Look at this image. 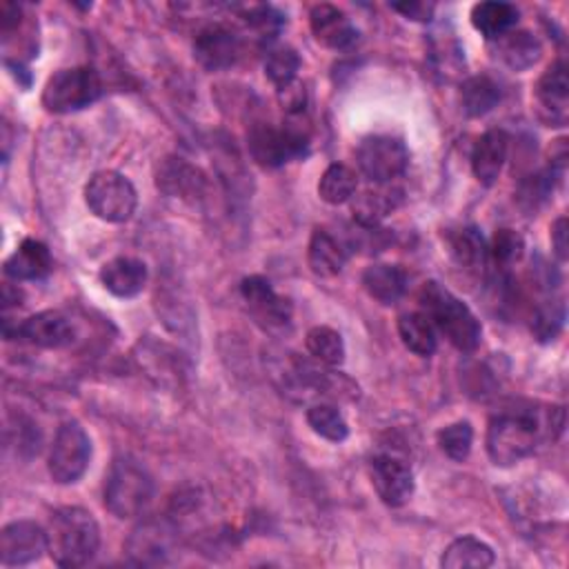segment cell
Masks as SVG:
<instances>
[{"mask_svg": "<svg viewBox=\"0 0 569 569\" xmlns=\"http://www.w3.org/2000/svg\"><path fill=\"white\" fill-rule=\"evenodd\" d=\"M240 296L264 331H282L291 325V300L280 296L264 276H247L240 282Z\"/></svg>", "mask_w": 569, "mask_h": 569, "instance_id": "30bf717a", "label": "cell"}, {"mask_svg": "<svg viewBox=\"0 0 569 569\" xmlns=\"http://www.w3.org/2000/svg\"><path fill=\"white\" fill-rule=\"evenodd\" d=\"M307 422L309 427L329 442H342L349 436V425L345 416L338 411V407L327 402H316L307 409Z\"/></svg>", "mask_w": 569, "mask_h": 569, "instance_id": "d6a6232c", "label": "cell"}, {"mask_svg": "<svg viewBox=\"0 0 569 569\" xmlns=\"http://www.w3.org/2000/svg\"><path fill=\"white\" fill-rule=\"evenodd\" d=\"M49 551V533L33 520H13L0 533V562L4 567L31 565Z\"/></svg>", "mask_w": 569, "mask_h": 569, "instance_id": "8fae6325", "label": "cell"}, {"mask_svg": "<svg viewBox=\"0 0 569 569\" xmlns=\"http://www.w3.org/2000/svg\"><path fill=\"white\" fill-rule=\"evenodd\" d=\"M420 311L429 318L436 331H440L458 351L471 353L482 338L480 320L473 311L440 282L429 280L418 291Z\"/></svg>", "mask_w": 569, "mask_h": 569, "instance_id": "7a4b0ae2", "label": "cell"}, {"mask_svg": "<svg viewBox=\"0 0 569 569\" xmlns=\"http://www.w3.org/2000/svg\"><path fill=\"white\" fill-rule=\"evenodd\" d=\"M102 287L116 298H133L147 284V264L131 256H118L100 267Z\"/></svg>", "mask_w": 569, "mask_h": 569, "instance_id": "d6986e66", "label": "cell"}, {"mask_svg": "<svg viewBox=\"0 0 569 569\" xmlns=\"http://www.w3.org/2000/svg\"><path fill=\"white\" fill-rule=\"evenodd\" d=\"M91 462V440L78 422H64L56 431L49 451V476L58 485L78 482Z\"/></svg>", "mask_w": 569, "mask_h": 569, "instance_id": "ba28073f", "label": "cell"}, {"mask_svg": "<svg viewBox=\"0 0 569 569\" xmlns=\"http://www.w3.org/2000/svg\"><path fill=\"white\" fill-rule=\"evenodd\" d=\"M507 149L509 138L502 129H489L476 140L471 151V169L480 184L491 187L498 180L507 160Z\"/></svg>", "mask_w": 569, "mask_h": 569, "instance_id": "ffe728a7", "label": "cell"}, {"mask_svg": "<svg viewBox=\"0 0 569 569\" xmlns=\"http://www.w3.org/2000/svg\"><path fill=\"white\" fill-rule=\"evenodd\" d=\"M307 262L318 278H333L347 262V249L327 229H313L307 247Z\"/></svg>", "mask_w": 569, "mask_h": 569, "instance_id": "cb8c5ba5", "label": "cell"}, {"mask_svg": "<svg viewBox=\"0 0 569 569\" xmlns=\"http://www.w3.org/2000/svg\"><path fill=\"white\" fill-rule=\"evenodd\" d=\"M84 202L96 218L120 224L136 213L138 193L127 176L113 169H102L84 184Z\"/></svg>", "mask_w": 569, "mask_h": 569, "instance_id": "52a82bcc", "label": "cell"}, {"mask_svg": "<svg viewBox=\"0 0 569 569\" xmlns=\"http://www.w3.org/2000/svg\"><path fill=\"white\" fill-rule=\"evenodd\" d=\"M436 440L442 449L445 456H449L451 460L456 462H462L469 451H471V445H473V429H471V422L469 420H458V422H451L447 427H442L438 433H436Z\"/></svg>", "mask_w": 569, "mask_h": 569, "instance_id": "e575fe53", "label": "cell"}, {"mask_svg": "<svg viewBox=\"0 0 569 569\" xmlns=\"http://www.w3.org/2000/svg\"><path fill=\"white\" fill-rule=\"evenodd\" d=\"M498 42V56L500 60L513 69V71H525L529 67H533L540 60L542 47L538 42V38L531 31H509L505 33Z\"/></svg>", "mask_w": 569, "mask_h": 569, "instance_id": "484cf974", "label": "cell"}, {"mask_svg": "<svg viewBox=\"0 0 569 569\" xmlns=\"http://www.w3.org/2000/svg\"><path fill=\"white\" fill-rule=\"evenodd\" d=\"M358 191L356 171L342 162L329 164L318 180V196L327 204H342Z\"/></svg>", "mask_w": 569, "mask_h": 569, "instance_id": "f546056e", "label": "cell"}, {"mask_svg": "<svg viewBox=\"0 0 569 569\" xmlns=\"http://www.w3.org/2000/svg\"><path fill=\"white\" fill-rule=\"evenodd\" d=\"M500 102V87L489 76H471L460 87V107L465 116L480 118Z\"/></svg>", "mask_w": 569, "mask_h": 569, "instance_id": "f1b7e54d", "label": "cell"}, {"mask_svg": "<svg viewBox=\"0 0 569 569\" xmlns=\"http://www.w3.org/2000/svg\"><path fill=\"white\" fill-rule=\"evenodd\" d=\"M551 187H553V169L533 173L527 180H522V184H520V193H518L520 202L527 209H536L551 193Z\"/></svg>", "mask_w": 569, "mask_h": 569, "instance_id": "74e56055", "label": "cell"}, {"mask_svg": "<svg viewBox=\"0 0 569 569\" xmlns=\"http://www.w3.org/2000/svg\"><path fill=\"white\" fill-rule=\"evenodd\" d=\"M173 529L162 520L140 522L127 540V551L138 565H162L173 553Z\"/></svg>", "mask_w": 569, "mask_h": 569, "instance_id": "9a60e30c", "label": "cell"}, {"mask_svg": "<svg viewBox=\"0 0 569 569\" xmlns=\"http://www.w3.org/2000/svg\"><path fill=\"white\" fill-rule=\"evenodd\" d=\"M487 253L498 267H509L522 258L525 238L516 229H498L487 244Z\"/></svg>", "mask_w": 569, "mask_h": 569, "instance_id": "d590c367", "label": "cell"}, {"mask_svg": "<svg viewBox=\"0 0 569 569\" xmlns=\"http://www.w3.org/2000/svg\"><path fill=\"white\" fill-rule=\"evenodd\" d=\"M53 267L51 251L36 238H24L4 260V276L11 280H42Z\"/></svg>", "mask_w": 569, "mask_h": 569, "instance_id": "44dd1931", "label": "cell"}, {"mask_svg": "<svg viewBox=\"0 0 569 569\" xmlns=\"http://www.w3.org/2000/svg\"><path fill=\"white\" fill-rule=\"evenodd\" d=\"M100 93L102 82L91 67H67L49 76L40 100L49 113H73L93 104Z\"/></svg>", "mask_w": 569, "mask_h": 569, "instance_id": "8992f818", "label": "cell"}, {"mask_svg": "<svg viewBox=\"0 0 569 569\" xmlns=\"http://www.w3.org/2000/svg\"><path fill=\"white\" fill-rule=\"evenodd\" d=\"M449 253L462 269H480L489 258L487 242L476 227H460L449 233Z\"/></svg>", "mask_w": 569, "mask_h": 569, "instance_id": "4dcf8cb0", "label": "cell"}, {"mask_svg": "<svg viewBox=\"0 0 569 569\" xmlns=\"http://www.w3.org/2000/svg\"><path fill=\"white\" fill-rule=\"evenodd\" d=\"M309 27H311L313 38L327 49L342 51V49H349L351 44H356V40H358V31L351 24L349 16L342 9L327 4V2L316 4L309 11Z\"/></svg>", "mask_w": 569, "mask_h": 569, "instance_id": "e0dca14e", "label": "cell"}, {"mask_svg": "<svg viewBox=\"0 0 569 569\" xmlns=\"http://www.w3.org/2000/svg\"><path fill=\"white\" fill-rule=\"evenodd\" d=\"M242 56V38L236 29L213 22L198 31L193 40V58L207 71H224Z\"/></svg>", "mask_w": 569, "mask_h": 569, "instance_id": "7c38bea8", "label": "cell"}, {"mask_svg": "<svg viewBox=\"0 0 569 569\" xmlns=\"http://www.w3.org/2000/svg\"><path fill=\"white\" fill-rule=\"evenodd\" d=\"M518 9L511 2H498V0H489V2H478L471 7L469 20L471 27L487 40H500L505 33L513 31L516 22H518Z\"/></svg>", "mask_w": 569, "mask_h": 569, "instance_id": "d4e9b609", "label": "cell"}, {"mask_svg": "<svg viewBox=\"0 0 569 569\" xmlns=\"http://www.w3.org/2000/svg\"><path fill=\"white\" fill-rule=\"evenodd\" d=\"M398 336L402 345L416 356H431L438 347V336L433 325L422 311H409L398 318Z\"/></svg>", "mask_w": 569, "mask_h": 569, "instance_id": "83f0119b", "label": "cell"}, {"mask_svg": "<svg viewBox=\"0 0 569 569\" xmlns=\"http://www.w3.org/2000/svg\"><path fill=\"white\" fill-rule=\"evenodd\" d=\"M362 287L380 305H393L405 296L407 271L400 264L376 262L362 271Z\"/></svg>", "mask_w": 569, "mask_h": 569, "instance_id": "603a6c76", "label": "cell"}, {"mask_svg": "<svg viewBox=\"0 0 569 569\" xmlns=\"http://www.w3.org/2000/svg\"><path fill=\"white\" fill-rule=\"evenodd\" d=\"M300 69V56L291 47H273L267 51L264 58V76L276 84V89H282L291 84Z\"/></svg>", "mask_w": 569, "mask_h": 569, "instance_id": "836d02e7", "label": "cell"}, {"mask_svg": "<svg viewBox=\"0 0 569 569\" xmlns=\"http://www.w3.org/2000/svg\"><path fill=\"white\" fill-rule=\"evenodd\" d=\"M153 498V478L131 456H118L104 478V507L116 518H133L144 511Z\"/></svg>", "mask_w": 569, "mask_h": 569, "instance_id": "5b68a950", "label": "cell"}, {"mask_svg": "<svg viewBox=\"0 0 569 569\" xmlns=\"http://www.w3.org/2000/svg\"><path fill=\"white\" fill-rule=\"evenodd\" d=\"M247 147L260 167L276 169L309 151V127L302 122V116H287L280 127L253 122L247 133Z\"/></svg>", "mask_w": 569, "mask_h": 569, "instance_id": "277c9868", "label": "cell"}, {"mask_svg": "<svg viewBox=\"0 0 569 569\" xmlns=\"http://www.w3.org/2000/svg\"><path fill=\"white\" fill-rule=\"evenodd\" d=\"M551 247H553V253L558 256V260H567L569 256V242H567V218H558L553 224H551Z\"/></svg>", "mask_w": 569, "mask_h": 569, "instance_id": "60d3db41", "label": "cell"}, {"mask_svg": "<svg viewBox=\"0 0 569 569\" xmlns=\"http://www.w3.org/2000/svg\"><path fill=\"white\" fill-rule=\"evenodd\" d=\"M536 100L551 127L567 124V109H569V80H567V64L562 60L553 62L536 84Z\"/></svg>", "mask_w": 569, "mask_h": 569, "instance_id": "ac0fdd59", "label": "cell"}, {"mask_svg": "<svg viewBox=\"0 0 569 569\" xmlns=\"http://www.w3.org/2000/svg\"><path fill=\"white\" fill-rule=\"evenodd\" d=\"M565 322V305L562 300H547L542 302L536 311H533V320H531V331L536 333L538 340L547 342L553 340L560 331Z\"/></svg>", "mask_w": 569, "mask_h": 569, "instance_id": "8d00e7d4", "label": "cell"}, {"mask_svg": "<svg viewBox=\"0 0 569 569\" xmlns=\"http://www.w3.org/2000/svg\"><path fill=\"white\" fill-rule=\"evenodd\" d=\"M305 345H307V351L311 353V358L327 367H338L345 362V353H347L345 340L336 329H331L327 325L311 327L307 331Z\"/></svg>", "mask_w": 569, "mask_h": 569, "instance_id": "1f68e13d", "label": "cell"}, {"mask_svg": "<svg viewBox=\"0 0 569 569\" xmlns=\"http://www.w3.org/2000/svg\"><path fill=\"white\" fill-rule=\"evenodd\" d=\"M565 429L562 407H513L498 411L487 427V453L493 465L511 467Z\"/></svg>", "mask_w": 569, "mask_h": 569, "instance_id": "6da1fadb", "label": "cell"}, {"mask_svg": "<svg viewBox=\"0 0 569 569\" xmlns=\"http://www.w3.org/2000/svg\"><path fill=\"white\" fill-rule=\"evenodd\" d=\"M496 560L493 549L482 542L480 538L473 536H462L456 538L440 558V565L445 569H465V567H476V569H485L491 567Z\"/></svg>", "mask_w": 569, "mask_h": 569, "instance_id": "4316f807", "label": "cell"}, {"mask_svg": "<svg viewBox=\"0 0 569 569\" xmlns=\"http://www.w3.org/2000/svg\"><path fill=\"white\" fill-rule=\"evenodd\" d=\"M244 20H247V24H249L251 29H256L262 38L278 33L280 27H282V16H280L273 7H262V4L247 9Z\"/></svg>", "mask_w": 569, "mask_h": 569, "instance_id": "f35d334b", "label": "cell"}, {"mask_svg": "<svg viewBox=\"0 0 569 569\" xmlns=\"http://www.w3.org/2000/svg\"><path fill=\"white\" fill-rule=\"evenodd\" d=\"M156 187L169 198L198 200L204 193L207 180L204 173L198 167L189 164L184 158L169 156L158 164Z\"/></svg>", "mask_w": 569, "mask_h": 569, "instance_id": "2e32d148", "label": "cell"}, {"mask_svg": "<svg viewBox=\"0 0 569 569\" xmlns=\"http://www.w3.org/2000/svg\"><path fill=\"white\" fill-rule=\"evenodd\" d=\"M393 11L402 13L407 20H416V22H429L433 18V11H436V4L431 2H418V0H411V2H393L391 4Z\"/></svg>", "mask_w": 569, "mask_h": 569, "instance_id": "ab89813d", "label": "cell"}, {"mask_svg": "<svg viewBox=\"0 0 569 569\" xmlns=\"http://www.w3.org/2000/svg\"><path fill=\"white\" fill-rule=\"evenodd\" d=\"M369 476L378 498L389 507H402L413 496V471L398 456H376L369 465Z\"/></svg>", "mask_w": 569, "mask_h": 569, "instance_id": "4fadbf2b", "label": "cell"}, {"mask_svg": "<svg viewBox=\"0 0 569 569\" xmlns=\"http://www.w3.org/2000/svg\"><path fill=\"white\" fill-rule=\"evenodd\" d=\"M356 160L365 178H369L373 184H385L405 173L409 164V149L396 136L376 133L367 136L358 144Z\"/></svg>", "mask_w": 569, "mask_h": 569, "instance_id": "9c48e42d", "label": "cell"}, {"mask_svg": "<svg viewBox=\"0 0 569 569\" xmlns=\"http://www.w3.org/2000/svg\"><path fill=\"white\" fill-rule=\"evenodd\" d=\"M49 556L58 567H82L100 547V527L82 507H60L49 520Z\"/></svg>", "mask_w": 569, "mask_h": 569, "instance_id": "3957f363", "label": "cell"}, {"mask_svg": "<svg viewBox=\"0 0 569 569\" xmlns=\"http://www.w3.org/2000/svg\"><path fill=\"white\" fill-rule=\"evenodd\" d=\"M400 202H402V189L393 187L391 182H385V184H373L362 193H356L351 198V211L358 224L378 227V222L387 218L391 211H396Z\"/></svg>", "mask_w": 569, "mask_h": 569, "instance_id": "7402d4cb", "label": "cell"}, {"mask_svg": "<svg viewBox=\"0 0 569 569\" xmlns=\"http://www.w3.org/2000/svg\"><path fill=\"white\" fill-rule=\"evenodd\" d=\"M16 340H27L40 349H62L76 340V325L67 313L44 309L18 322Z\"/></svg>", "mask_w": 569, "mask_h": 569, "instance_id": "5bb4252c", "label": "cell"}]
</instances>
